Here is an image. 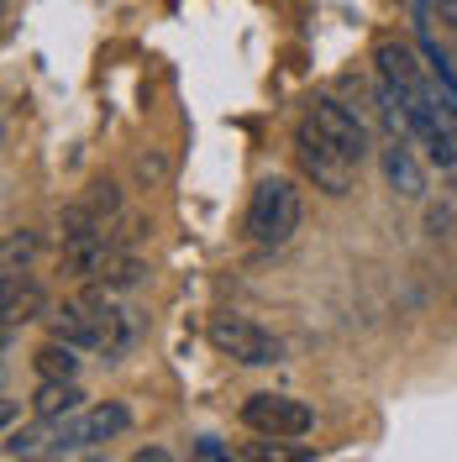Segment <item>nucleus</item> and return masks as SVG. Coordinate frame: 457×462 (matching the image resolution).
<instances>
[{
  "label": "nucleus",
  "instance_id": "1",
  "mask_svg": "<svg viewBox=\"0 0 457 462\" xmlns=\"http://www.w3.org/2000/svg\"><path fill=\"white\" fill-rule=\"evenodd\" d=\"M48 326H53L58 342L79 346V352H106V357L132 352L137 331H143L137 310H121V305H111V289L95 284V279H89V289L69 294L53 316H48Z\"/></svg>",
  "mask_w": 457,
  "mask_h": 462
},
{
  "label": "nucleus",
  "instance_id": "2",
  "mask_svg": "<svg viewBox=\"0 0 457 462\" xmlns=\"http://www.w3.org/2000/svg\"><path fill=\"white\" fill-rule=\"evenodd\" d=\"M300 216H305V200H300L294 179H263L247 200V236L274 253L300 231Z\"/></svg>",
  "mask_w": 457,
  "mask_h": 462
},
{
  "label": "nucleus",
  "instance_id": "3",
  "mask_svg": "<svg viewBox=\"0 0 457 462\" xmlns=\"http://www.w3.org/2000/svg\"><path fill=\"white\" fill-rule=\"evenodd\" d=\"M294 158H300V173L311 179L321 195H331V200L352 195V173H358V163H352L342 147H337L326 132H321V126H315L311 116L294 126Z\"/></svg>",
  "mask_w": 457,
  "mask_h": 462
},
{
  "label": "nucleus",
  "instance_id": "4",
  "mask_svg": "<svg viewBox=\"0 0 457 462\" xmlns=\"http://www.w3.org/2000/svg\"><path fill=\"white\" fill-rule=\"evenodd\" d=\"M205 337H210V346H216L221 357H237V363H247V368H268V363L284 357V342L247 316H210Z\"/></svg>",
  "mask_w": 457,
  "mask_h": 462
},
{
  "label": "nucleus",
  "instance_id": "5",
  "mask_svg": "<svg viewBox=\"0 0 457 462\" xmlns=\"http://www.w3.org/2000/svg\"><path fill=\"white\" fill-rule=\"evenodd\" d=\"M132 426V410L126 404H95V410H74V415H63L53 420V447H48V457H63V452H85L95 441H111Z\"/></svg>",
  "mask_w": 457,
  "mask_h": 462
},
{
  "label": "nucleus",
  "instance_id": "6",
  "mask_svg": "<svg viewBox=\"0 0 457 462\" xmlns=\"http://www.w3.org/2000/svg\"><path fill=\"white\" fill-rule=\"evenodd\" d=\"M242 420H247V431L268 436V441H294V436L315 431V410L289 394H253L242 404Z\"/></svg>",
  "mask_w": 457,
  "mask_h": 462
},
{
  "label": "nucleus",
  "instance_id": "7",
  "mask_svg": "<svg viewBox=\"0 0 457 462\" xmlns=\"http://www.w3.org/2000/svg\"><path fill=\"white\" fill-rule=\"evenodd\" d=\"M305 116H311V121L326 132V137H331V143L342 147L352 163H363V158H368V132H363V121L347 111V106H337V100H315Z\"/></svg>",
  "mask_w": 457,
  "mask_h": 462
},
{
  "label": "nucleus",
  "instance_id": "8",
  "mask_svg": "<svg viewBox=\"0 0 457 462\" xmlns=\"http://www.w3.org/2000/svg\"><path fill=\"white\" fill-rule=\"evenodd\" d=\"M378 169H384V184H389L400 200H426V173H421V163H415L405 132L389 147H378Z\"/></svg>",
  "mask_w": 457,
  "mask_h": 462
},
{
  "label": "nucleus",
  "instance_id": "9",
  "mask_svg": "<svg viewBox=\"0 0 457 462\" xmlns=\"http://www.w3.org/2000/svg\"><path fill=\"white\" fill-rule=\"evenodd\" d=\"M373 63H378V74H384V85L389 95H405V89H421V69H415V53L405 48V42H378L373 48Z\"/></svg>",
  "mask_w": 457,
  "mask_h": 462
},
{
  "label": "nucleus",
  "instance_id": "10",
  "mask_svg": "<svg viewBox=\"0 0 457 462\" xmlns=\"http://www.w3.org/2000/svg\"><path fill=\"white\" fill-rule=\"evenodd\" d=\"M79 404H85V394H79L74 378H42L37 394H32V410H37L42 420H63V415H74Z\"/></svg>",
  "mask_w": 457,
  "mask_h": 462
},
{
  "label": "nucleus",
  "instance_id": "11",
  "mask_svg": "<svg viewBox=\"0 0 457 462\" xmlns=\"http://www.w3.org/2000/svg\"><path fill=\"white\" fill-rule=\"evenodd\" d=\"M0 294H5V326H16V320H32V310H42V289L27 279V268H5V279H0Z\"/></svg>",
  "mask_w": 457,
  "mask_h": 462
},
{
  "label": "nucleus",
  "instance_id": "12",
  "mask_svg": "<svg viewBox=\"0 0 457 462\" xmlns=\"http://www.w3.org/2000/svg\"><path fill=\"white\" fill-rule=\"evenodd\" d=\"M147 279V263L137 253H126V247H116L111 258L100 263V273H95V284H106L111 294H126V289H137Z\"/></svg>",
  "mask_w": 457,
  "mask_h": 462
},
{
  "label": "nucleus",
  "instance_id": "13",
  "mask_svg": "<svg viewBox=\"0 0 457 462\" xmlns=\"http://www.w3.org/2000/svg\"><path fill=\"white\" fill-rule=\"evenodd\" d=\"M79 346H69V342H48V346H37V357H32V368H37V378H74L79 374V357H74Z\"/></svg>",
  "mask_w": 457,
  "mask_h": 462
},
{
  "label": "nucleus",
  "instance_id": "14",
  "mask_svg": "<svg viewBox=\"0 0 457 462\" xmlns=\"http://www.w3.org/2000/svg\"><path fill=\"white\" fill-rule=\"evenodd\" d=\"M85 205L95 210V216H116V210H121V189H116L111 179H95L89 195H85Z\"/></svg>",
  "mask_w": 457,
  "mask_h": 462
},
{
  "label": "nucleus",
  "instance_id": "15",
  "mask_svg": "<svg viewBox=\"0 0 457 462\" xmlns=\"http://www.w3.org/2000/svg\"><path fill=\"white\" fill-rule=\"evenodd\" d=\"M163 173H169V158H163L158 147H153V152H143V158H137V184H158Z\"/></svg>",
  "mask_w": 457,
  "mask_h": 462
},
{
  "label": "nucleus",
  "instance_id": "16",
  "mask_svg": "<svg viewBox=\"0 0 457 462\" xmlns=\"http://www.w3.org/2000/svg\"><path fill=\"white\" fill-rule=\"evenodd\" d=\"M32 247H37V242H32L27 231H22V236L11 231V236H5V268H16V258L27 263V258H32Z\"/></svg>",
  "mask_w": 457,
  "mask_h": 462
},
{
  "label": "nucleus",
  "instance_id": "17",
  "mask_svg": "<svg viewBox=\"0 0 457 462\" xmlns=\"http://www.w3.org/2000/svg\"><path fill=\"white\" fill-rule=\"evenodd\" d=\"M242 457H257V462H300V457H311V452H289V447H247Z\"/></svg>",
  "mask_w": 457,
  "mask_h": 462
},
{
  "label": "nucleus",
  "instance_id": "18",
  "mask_svg": "<svg viewBox=\"0 0 457 462\" xmlns=\"http://www.w3.org/2000/svg\"><path fill=\"white\" fill-rule=\"evenodd\" d=\"M431 111H436V121H442V126H447V132H452V137H457V106H452V100L431 89Z\"/></svg>",
  "mask_w": 457,
  "mask_h": 462
},
{
  "label": "nucleus",
  "instance_id": "19",
  "mask_svg": "<svg viewBox=\"0 0 457 462\" xmlns=\"http://www.w3.org/2000/svg\"><path fill=\"white\" fill-rule=\"evenodd\" d=\"M195 452H201V457H227V447H221V441H210V436L195 441Z\"/></svg>",
  "mask_w": 457,
  "mask_h": 462
},
{
  "label": "nucleus",
  "instance_id": "20",
  "mask_svg": "<svg viewBox=\"0 0 457 462\" xmlns=\"http://www.w3.org/2000/svg\"><path fill=\"white\" fill-rule=\"evenodd\" d=\"M436 11H442V16H447V27L457 32V0H436Z\"/></svg>",
  "mask_w": 457,
  "mask_h": 462
}]
</instances>
